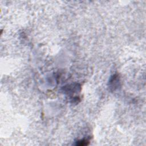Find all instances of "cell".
<instances>
[{"label": "cell", "mask_w": 146, "mask_h": 146, "mask_svg": "<svg viewBox=\"0 0 146 146\" xmlns=\"http://www.w3.org/2000/svg\"><path fill=\"white\" fill-rule=\"evenodd\" d=\"M89 144V141H88V140L83 139V140H80V141H77L76 145L83 146V145H87Z\"/></svg>", "instance_id": "2"}, {"label": "cell", "mask_w": 146, "mask_h": 146, "mask_svg": "<svg viewBox=\"0 0 146 146\" xmlns=\"http://www.w3.org/2000/svg\"><path fill=\"white\" fill-rule=\"evenodd\" d=\"M119 78L117 75H114L111 78L110 81V84L111 87H114V90L117 88L118 85L119 84Z\"/></svg>", "instance_id": "1"}]
</instances>
